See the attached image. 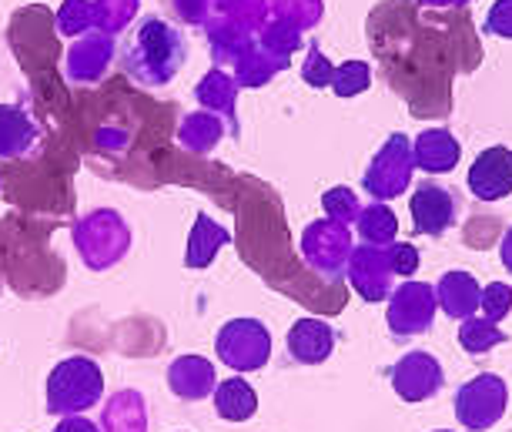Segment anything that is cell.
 Segmentation results:
<instances>
[{"instance_id": "cell-29", "label": "cell", "mask_w": 512, "mask_h": 432, "mask_svg": "<svg viewBox=\"0 0 512 432\" xmlns=\"http://www.w3.org/2000/svg\"><path fill=\"white\" fill-rule=\"evenodd\" d=\"M54 432H101L94 426L91 419H81V416H61V422L54 426Z\"/></svg>"}, {"instance_id": "cell-7", "label": "cell", "mask_w": 512, "mask_h": 432, "mask_svg": "<svg viewBox=\"0 0 512 432\" xmlns=\"http://www.w3.org/2000/svg\"><path fill=\"white\" fill-rule=\"evenodd\" d=\"M446 386V372L429 352H409L392 366V389L402 402H425L439 396Z\"/></svg>"}, {"instance_id": "cell-15", "label": "cell", "mask_w": 512, "mask_h": 432, "mask_svg": "<svg viewBox=\"0 0 512 432\" xmlns=\"http://www.w3.org/2000/svg\"><path fill=\"white\" fill-rule=\"evenodd\" d=\"M436 302L449 319H469L482 302V288L469 272H446L436 285Z\"/></svg>"}, {"instance_id": "cell-27", "label": "cell", "mask_w": 512, "mask_h": 432, "mask_svg": "<svg viewBox=\"0 0 512 432\" xmlns=\"http://www.w3.org/2000/svg\"><path fill=\"white\" fill-rule=\"evenodd\" d=\"M482 31L492 37H512V0H496V4H492Z\"/></svg>"}, {"instance_id": "cell-8", "label": "cell", "mask_w": 512, "mask_h": 432, "mask_svg": "<svg viewBox=\"0 0 512 432\" xmlns=\"http://www.w3.org/2000/svg\"><path fill=\"white\" fill-rule=\"evenodd\" d=\"M302 252H305L308 265H312L315 272L338 275L345 265H349L352 235L342 222H332V218H328V222H315V225L305 228Z\"/></svg>"}, {"instance_id": "cell-4", "label": "cell", "mask_w": 512, "mask_h": 432, "mask_svg": "<svg viewBox=\"0 0 512 432\" xmlns=\"http://www.w3.org/2000/svg\"><path fill=\"white\" fill-rule=\"evenodd\" d=\"M506 406H509V386L496 372H482V376L469 379L466 386L456 392V402H452L456 419L466 429H476V432L496 426V422L506 416Z\"/></svg>"}, {"instance_id": "cell-18", "label": "cell", "mask_w": 512, "mask_h": 432, "mask_svg": "<svg viewBox=\"0 0 512 432\" xmlns=\"http://www.w3.org/2000/svg\"><path fill=\"white\" fill-rule=\"evenodd\" d=\"M211 402H215V412L225 422H248L258 412V392L238 376L218 382L215 392H211Z\"/></svg>"}, {"instance_id": "cell-5", "label": "cell", "mask_w": 512, "mask_h": 432, "mask_svg": "<svg viewBox=\"0 0 512 432\" xmlns=\"http://www.w3.org/2000/svg\"><path fill=\"white\" fill-rule=\"evenodd\" d=\"M412 141L405 134H389V141L382 144V151L372 158L369 171L362 178V188L369 191L375 201H389L395 195H402L412 181Z\"/></svg>"}, {"instance_id": "cell-25", "label": "cell", "mask_w": 512, "mask_h": 432, "mask_svg": "<svg viewBox=\"0 0 512 432\" xmlns=\"http://www.w3.org/2000/svg\"><path fill=\"white\" fill-rule=\"evenodd\" d=\"M482 315H486L489 322H502L512 309V288L506 282H489L482 288Z\"/></svg>"}, {"instance_id": "cell-11", "label": "cell", "mask_w": 512, "mask_h": 432, "mask_svg": "<svg viewBox=\"0 0 512 432\" xmlns=\"http://www.w3.org/2000/svg\"><path fill=\"white\" fill-rule=\"evenodd\" d=\"M409 211H412V228L415 235H446L452 222H456V198L449 195V188L442 185H429L425 181L422 188L412 191L409 198Z\"/></svg>"}, {"instance_id": "cell-19", "label": "cell", "mask_w": 512, "mask_h": 432, "mask_svg": "<svg viewBox=\"0 0 512 432\" xmlns=\"http://www.w3.org/2000/svg\"><path fill=\"white\" fill-rule=\"evenodd\" d=\"M355 225H359V235L369 245H392L395 235H399V218H395V211L389 205H382V201L362 208Z\"/></svg>"}, {"instance_id": "cell-26", "label": "cell", "mask_w": 512, "mask_h": 432, "mask_svg": "<svg viewBox=\"0 0 512 432\" xmlns=\"http://www.w3.org/2000/svg\"><path fill=\"white\" fill-rule=\"evenodd\" d=\"M332 74H335L332 61H328V57L312 44V51H308V61L302 67V78L312 84V88H328V84H332Z\"/></svg>"}, {"instance_id": "cell-9", "label": "cell", "mask_w": 512, "mask_h": 432, "mask_svg": "<svg viewBox=\"0 0 512 432\" xmlns=\"http://www.w3.org/2000/svg\"><path fill=\"white\" fill-rule=\"evenodd\" d=\"M349 282L365 302H382L392 295V262L389 245H359L349 255Z\"/></svg>"}, {"instance_id": "cell-12", "label": "cell", "mask_w": 512, "mask_h": 432, "mask_svg": "<svg viewBox=\"0 0 512 432\" xmlns=\"http://www.w3.org/2000/svg\"><path fill=\"white\" fill-rule=\"evenodd\" d=\"M215 386V366L208 359H201V355H181V359L168 366V389L185 402L211 399Z\"/></svg>"}, {"instance_id": "cell-6", "label": "cell", "mask_w": 512, "mask_h": 432, "mask_svg": "<svg viewBox=\"0 0 512 432\" xmlns=\"http://www.w3.org/2000/svg\"><path fill=\"white\" fill-rule=\"evenodd\" d=\"M436 288L425 282H405L389 295V329L392 335H422L432 329V319H436Z\"/></svg>"}, {"instance_id": "cell-14", "label": "cell", "mask_w": 512, "mask_h": 432, "mask_svg": "<svg viewBox=\"0 0 512 432\" xmlns=\"http://www.w3.org/2000/svg\"><path fill=\"white\" fill-rule=\"evenodd\" d=\"M412 158H415V165H419L422 171H429V175H446V171H452L459 165L462 144L456 141V134L446 131V128H429L415 138Z\"/></svg>"}, {"instance_id": "cell-23", "label": "cell", "mask_w": 512, "mask_h": 432, "mask_svg": "<svg viewBox=\"0 0 512 432\" xmlns=\"http://www.w3.org/2000/svg\"><path fill=\"white\" fill-rule=\"evenodd\" d=\"M218 138H221V124L215 118H188L178 134V141L191 151H211Z\"/></svg>"}, {"instance_id": "cell-17", "label": "cell", "mask_w": 512, "mask_h": 432, "mask_svg": "<svg viewBox=\"0 0 512 432\" xmlns=\"http://www.w3.org/2000/svg\"><path fill=\"white\" fill-rule=\"evenodd\" d=\"M231 242V235L221 228L218 222H211L208 215H198L195 225H191L188 235V248H185V265L191 272H201L218 258V252Z\"/></svg>"}, {"instance_id": "cell-16", "label": "cell", "mask_w": 512, "mask_h": 432, "mask_svg": "<svg viewBox=\"0 0 512 432\" xmlns=\"http://www.w3.org/2000/svg\"><path fill=\"white\" fill-rule=\"evenodd\" d=\"M37 138V124L31 121V114L14 104H0V158H24L27 151H34Z\"/></svg>"}, {"instance_id": "cell-31", "label": "cell", "mask_w": 512, "mask_h": 432, "mask_svg": "<svg viewBox=\"0 0 512 432\" xmlns=\"http://www.w3.org/2000/svg\"><path fill=\"white\" fill-rule=\"evenodd\" d=\"M425 4H456V0H425Z\"/></svg>"}, {"instance_id": "cell-30", "label": "cell", "mask_w": 512, "mask_h": 432, "mask_svg": "<svg viewBox=\"0 0 512 432\" xmlns=\"http://www.w3.org/2000/svg\"><path fill=\"white\" fill-rule=\"evenodd\" d=\"M499 255H502V265H506V268H509V275H512V228L506 232V238H502Z\"/></svg>"}, {"instance_id": "cell-1", "label": "cell", "mask_w": 512, "mask_h": 432, "mask_svg": "<svg viewBox=\"0 0 512 432\" xmlns=\"http://www.w3.org/2000/svg\"><path fill=\"white\" fill-rule=\"evenodd\" d=\"M185 64V37L161 17H144L124 47V71L144 88L168 84Z\"/></svg>"}, {"instance_id": "cell-2", "label": "cell", "mask_w": 512, "mask_h": 432, "mask_svg": "<svg viewBox=\"0 0 512 432\" xmlns=\"http://www.w3.org/2000/svg\"><path fill=\"white\" fill-rule=\"evenodd\" d=\"M104 396L101 366L88 355L61 359L47 376V412L51 416H81L84 409L98 406Z\"/></svg>"}, {"instance_id": "cell-3", "label": "cell", "mask_w": 512, "mask_h": 432, "mask_svg": "<svg viewBox=\"0 0 512 432\" xmlns=\"http://www.w3.org/2000/svg\"><path fill=\"white\" fill-rule=\"evenodd\" d=\"M215 355L231 372H258L272 359V332L258 319H231L215 335Z\"/></svg>"}, {"instance_id": "cell-10", "label": "cell", "mask_w": 512, "mask_h": 432, "mask_svg": "<svg viewBox=\"0 0 512 432\" xmlns=\"http://www.w3.org/2000/svg\"><path fill=\"white\" fill-rule=\"evenodd\" d=\"M469 191L479 201H499L512 195V151L506 144H492L479 151L469 168Z\"/></svg>"}, {"instance_id": "cell-28", "label": "cell", "mask_w": 512, "mask_h": 432, "mask_svg": "<svg viewBox=\"0 0 512 432\" xmlns=\"http://www.w3.org/2000/svg\"><path fill=\"white\" fill-rule=\"evenodd\" d=\"M389 262L395 275H412L419 268V252L409 242H392L389 245Z\"/></svg>"}, {"instance_id": "cell-22", "label": "cell", "mask_w": 512, "mask_h": 432, "mask_svg": "<svg viewBox=\"0 0 512 432\" xmlns=\"http://www.w3.org/2000/svg\"><path fill=\"white\" fill-rule=\"evenodd\" d=\"M198 101L205 104V108H211V111H225L228 118H231V124H235V84H231L225 74L221 71H211L205 81H201V88H198Z\"/></svg>"}, {"instance_id": "cell-24", "label": "cell", "mask_w": 512, "mask_h": 432, "mask_svg": "<svg viewBox=\"0 0 512 432\" xmlns=\"http://www.w3.org/2000/svg\"><path fill=\"white\" fill-rule=\"evenodd\" d=\"M322 208H325V215L332 218V222H342V225L355 222V218H359V211H362L359 198H355V191L342 188V185L325 191V195H322Z\"/></svg>"}, {"instance_id": "cell-13", "label": "cell", "mask_w": 512, "mask_h": 432, "mask_svg": "<svg viewBox=\"0 0 512 432\" xmlns=\"http://www.w3.org/2000/svg\"><path fill=\"white\" fill-rule=\"evenodd\" d=\"M335 352V329L322 319H298L288 329V355L302 366H322Z\"/></svg>"}, {"instance_id": "cell-20", "label": "cell", "mask_w": 512, "mask_h": 432, "mask_svg": "<svg viewBox=\"0 0 512 432\" xmlns=\"http://www.w3.org/2000/svg\"><path fill=\"white\" fill-rule=\"evenodd\" d=\"M502 342H509V335L502 332L496 322H489L486 315H482V319L469 315V319H462V325H459V345L469 355H482V352L496 349V345H502Z\"/></svg>"}, {"instance_id": "cell-21", "label": "cell", "mask_w": 512, "mask_h": 432, "mask_svg": "<svg viewBox=\"0 0 512 432\" xmlns=\"http://www.w3.org/2000/svg\"><path fill=\"white\" fill-rule=\"evenodd\" d=\"M369 84H372V67L365 64V61H345V64H338L335 67V74H332V88L338 98H355V94H362V91H369Z\"/></svg>"}]
</instances>
